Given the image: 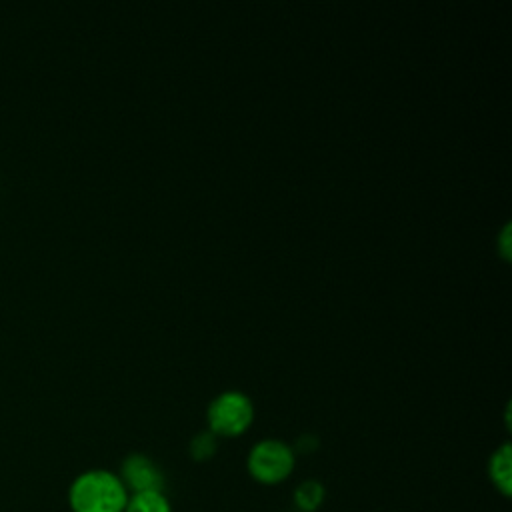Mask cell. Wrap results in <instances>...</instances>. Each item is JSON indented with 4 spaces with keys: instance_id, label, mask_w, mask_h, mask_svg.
I'll list each match as a JSON object with an SVG mask.
<instances>
[{
    "instance_id": "9",
    "label": "cell",
    "mask_w": 512,
    "mask_h": 512,
    "mask_svg": "<svg viewBox=\"0 0 512 512\" xmlns=\"http://www.w3.org/2000/svg\"><path fill=\"white\" fill-rule=\"evenodd\" d=\"M498 240H500V242H498V250H500V254L508 260V258H510V222L504 224V228H502Z\"/></svg>"
},
{
    "instance_id": "3",
    "label": "cell",
    "mask_w": 512,
    "mask_h": 512,
    "mask_svg": "<svg viewBox=\"0 0 512 512\" xmlns=\"http://www.w3.org/2000/svg\"><path fill=\"white\" fill-rule=\"evenodd\" d=\"M296 466V452L290 444L278 438H264L256 442L246 458L248 474L260 484L284 482Z\"/></svg>"
},
{
    "instance_id": "5",
    "label": "cell",
    "mask_w": 512,
    "mask_h": 512,
    "mask_svg": "<svg viewBox=\"0 0 512 512\" xmlns=\"http://www.w3.org/2000/svg\"><path fill=\"white\" fill-rule=\"evenodd\" d=\"M488 476L502 496L508 498L512 494V450L508 442L492 452L488 460Z\"/></svg>"
},
{
    "instance_id": "4",
    "label": "cell",
    "mask_w": 512,
    "mask_h": 512,
    "mask_svg": "<svg viewBox=\"0 0 512 512\" xmlns=\"http://www.w3.org/2000/svg\"><path fill=\"white\" fill-rule=\"evenodd\" d=\"M120 480L126 486L128 494L150 492L164 488V474L158 464L146 454H130L122 460Z\"/></svg>"
},
{
    "instance_id": "1",
    "label": "cell",
    "mask_w": 512,
    "mask_h": 512,
    "mask_svg": "<svg viewBox=\"0 0 512 512\" xmlns=\"http://www.w3.org/2000/svg\"><path fill=\"white\" fill-rule=\"evenodd\" d=\"M128 496L118 474L94 468L74 478L68 502L72 512H124Z\"/></svg>"
},
{
    "instance_id": "8",
    "label": "cell",
    "mask_w": 512,
    "mask_h": 512,
    "mask_svg": "<svg viewBox=\"0 0 512 512\" xmlns=\"http://www.w3.org/2000/svg\"><path fill=\"white\" fill-rule=\"evenodd\" d=\"M216 448H218V442H216V436L210 430H202L190 440V454H192L194 460L212 458Z\"/></svg>"
},
{
    "instance_id": "6",
    "label": "cell",
    "mask_w": 512,
    "mask_h": 512,
    "mask_svg": "<svg viewBox=\"0 0 512 512\" xmlns=\"http://www.w3.org/2000/svg\"><path fill=\"white\" fill-rule=\"evenodd\" d=\"M326 498V488L322 482L308 478L304 482H300L292 494L294 506L298 512H316Z\"/></svg>"
},
{
    "instance_id": "7",
    "label": "cell",
    "mask_w": 512,
    "mask_h": 512,
    "mask_svg": "<svg viewBox=\"0 0 512 512\" xmlns=\"http://www.w3.org/2000/svg\"><path fill=\"white\" fill-rule=\"evenodd\" d=\"M124 512H172V504L162 490L136 492L128 496Z\"/></svg>"
},
{
    "instance_id": "2",
    "label": "cell",
    "mask_w": 512,
    "mask_h": 512,
    "mask_svg": "<svg viewBox=\"0 0 512 512\" xmlns=\"http://www.w3.org/2000/svg\"><path fill=\"white\" fill-rule=\"evenodd\" d=\"M208 430L218 438H234L244 434L254 420V404L240 390H224L212 398L206 410Z\"/></svg>"
}]
</instances>
